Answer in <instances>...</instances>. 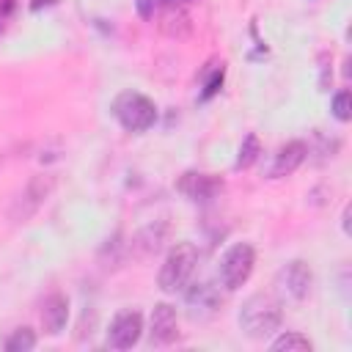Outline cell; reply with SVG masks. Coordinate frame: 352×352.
Here are the masks:
<instances>
[{"instance_id": "30bf717a", "label": "cell", "mask_w": 352, "mask_h": 352, "mask_svg": "<svg viewBox=\"0 0 352 352\" xmlns=\"http://www.w3.org/2000/svg\"><path fill=\"white\" fill-rule=\"evenodd\" d=\"M305 154H308V148H305V143H302V140H289L286 146H280V148H278V154H275V160H272L270 179L292 176V173L302 165Z\"/></svg>"}, {"instance_id": "7a4b0ae2", "label": "cell", "mask_w": 352, "mask_h": 352, "mask_svg": "<svg viewBox=\"0 0 352 352\" xmlns=\"http://www.w3.org/2000/svg\"><path fill=\"white\" fill-rule=\"evenodd\" d=\"M195 267H198V248H195L192 242H176V245L168 250L165 261L160 264V272H157L160 289L168 292V294L182 292V289L190 283Z\"/></svg>"}, {"instance_id": "ac0fdd59", "label": "cell", "mask_w": 352, "mask_h": 352, "mask_svg": "<svg viewBox=\"0 0 352 352\" xmlns=\"http://www.w3.org/2000/svg\"><path fill=\"white\" fill-rule=\"evenodd\" d=\"M333 116H336L341 124H346V121L352 118V94H349L346 88L333 96Z\"/></svg>"}, {"instance_id": "5b68a950", "label": "cell", "mask_w": 352, "mask_h": 352, "mask_svg": "<svg viewBox=\"0 0 352 352\" xmlns=\"http://www.w3.org/2000/svg\"><path fill=\"white\" fill-rule=\"evenodd\" d=\"M253 267H256V250L253 245L248 242H234L223 258H220V267H217V275H220V283L226 292H236L239 286L248 283V278L253 275Z\"/></svg>"}, {"instance_id": "6da1fadb", "label": "cell", "mask_w": 352, "mask_h": 352, "mask_svg": "<svg viewBox=\"0 0 352 352\" xmlns=\"http://www.w3.org/2000/svg\"><path fill=\"white\" fill-rule=\"evenodd\" d=\"M280 322H283V311L272 294H253L239 308V327L253 341H264L275 336L280 330Z\"/></svg>"}, {"instance_id": "4fadbf2b", "label": "cell", "mask_w": 352, "mask_h": 352, "mask_svg": "<svg viewBox=\"0 0 352 352\" xmlns=\"http://www.w3.org/2000/svg\"><path fill=\"white\" fill-rule=\"evenodd\" d=\"M187 302H190L192 308L214 311L220 300H217V294H214V289H212L209 283H195V289H192V292H187Z\"/></svg>"}, {"instance_id": "52a82bcc", "label": "cell", "mask_w": 352, "mask_h": 352, "mask_svg": "<svg viewBox=\"0 0 352 352\" xmlns=\"http://www.w3.org/2000/svg\"><path fill=\"white\" fill-rule=\"evenodd\" d=\"M143 336V316L135 308H124L113 316L107 327V346L110 349H132Z\"/></svg>"}, {"instance_id": "9a60e30c", "label": "cell", "mask_w": 352, "mask_h": 352, "mask_svg": "<svg viewBox=\"0 0 352 352\" xmlns=\"http://www.w3.org/2000/svg\"><path fill=\"white\" fill-rule=\"evenodd\" d=\"M160 28L165 30V33H170V36H182V33H187L190 30V16L184 14V11H165L162 14V22H160Z\"/></svg>"}, {"instance_id": "8992f818", "label": "cell", "mask_w": 352, "mask_h": 352, "mask_svg": "<svg viewBox=\"0 0 352 352\" xmlns=\"http://www.w3.org/2000/svg\"><path fill=\"white\" fill-rule=\"evenodd\" d=\"M275 286L278 292L292 300V302H302L308 294H311V286H314V272H311V264L302 261V258H292L289 264H283L275 275Z\"/></svg>"}, {"instance_id": "9c48e42d", "label": "cell", "mask_w": 352, "mask_h": 352, "mask_svg": "<svg viewBox=\"0 0 352 352\" xmlns=\"http://www.w3.org/2000/svg\"><path fill=\"white\" fill-rule=\"evenodd\" d=\"M148 338L154 346H168L179 338V316L170 302H157L151 311V330Z\"/></svg>"}, {"instance_id": "5bb4252c", "label": "cell", "mask_w": 352, "mask_h": 352, "mask_svg": "<svg viewBox=\"0 0 352 352\" xmlns=\"http://www.w3.org/2000/svg\"><path fill=\"white\" fill-rule=\"evenodd\" d=\"M36 346V333L30 327H16L6 338V352H30Z\"/></svg>"}, {"instance_id": "277c9868", "label": "cell", "mask_w": 352, "mask_h": 352, "mask_svg": "<svg viewBox=\"0 0 352 352\" xmlns=\"http://www.w3.org/2000/svg\"><path fill=\"white\" fill-rule=\"evenodd\" d=\"M55 190V179L50 173H36L28 179V184L14 195L11 206H8V220L14 223H28L50 198V192Z\"/></svg>"}, {"instance_id": "7c38bea8", "label": "cell", "mask_w": 352, "mask_h": 352, "mask_svg": "<svg viewBox=\"0 0 352 352\" xmlns=\"http://www.w3.org/2000/svg\"><path fill=\"white\" fill-rule=\"evenodd\" d=\"M270 349H272V352H311L314 344H311L302 333L289 330V333H280V336L270 344Z\"/></svg>"}, {"instance_id": "ffe728a7", "label": "cell", "mask_w": 352, "mask_h": 352, "mask_svg": "<svg viewBox=\"0 0 352 352\" xmlns=\"http://www.w3.org/2000/svg\"><path fill=\"white\" fill-rule=\"evenodd\" d=\"M341 228H344V234H349V206H346L344 214H341Z\"/></svg>"}, {"instance_id": "3957f363", "label": "cell", "mask_w": 352, "mask_h": 352, "mask_svg": "<svg viewBox=\"0 0 352 352\" xmlns=\"http://www.w3.org/2000/svg\"><path fill=\"white\" fill-rule=\"evenodd\" d=\"M113 116L126 132H146L157 121V107L148 96L138 91H124L113 102Z\"/></svg>"}, {"instance_id": "ba28073f", "label": "cell", "mask_w": 352, "mask_h": 352, "mask_svg": "<svg viewBox=\"0 0 352 352\" xmlns=\"http://www.w3.org/2000/svg\"><path fill=\"white\" fill-rule=\"evenodd\" d=\"M176 190H179L182 195H187L190 201L206 204V201H212V198L223 190V179H217V176H212V173L187 170V173L176 182Z\"/></svg>"}, {"instance_id": "e0dca14e", "label": "cell", "mask_w": 352, "mask_h": 352, "mask_svg": "<svg viewBox=\"0 0 352 352\" xmlns=\"http://www.w3.org/2000/svg\"><path fill=\"white\" fill-rule=\"evenodd\" d=\"M258 154H261V143H258V138L250 132L245 140H242V146H239V157H236V168H250L256 160H258Z\"/></svg>"}, {"instance_id": "8fae6325", "label": "cell", "mask_w": 352, "mask_h": 352, "mask_svg": "<svg viewBox=\"0 0 352 352\" xmlns=\"http://www.w3.org/2000/svg\"><path fill=\"white\" fill-rule=\"evenodd\" d=\"M66 319H69V300L60 292H52L50 297H44V302H41V327H44V333L58 336L66 327Z\"/></svg>"}, {"instance_id": "d6986e66", "label": "cell", "mask_w": 352, "mask_h": 352, "mask_svg": "<svg viewBox=\"0 0 352 352\" xmlns=\"http://www.w3.org/2000/svg\"><path fill=\"white\" fill-rule=\"evenodd\" d=\"M220 85H223V66H220V72L206 82V88H204V99H209L212 94H217V88H220Z\"/></svg>"}, {"instance_id": "2e32d148", "label": "cell", "mask_w": 352, "mask_h": 352, "mask_svg": "<svg viewBox=\"0 0 352 352\" xmlns=\"http://www.w3.org/2000/svg\"><path fill=\"white\" fill-rule=\"evenodd\" d=\"M162 234H165V228L160 226V228H146V231H140L138 236H135V242H132V248L135 245H143V250L138 253V256H151V253H157L160 250V245H162Z\"/></svg>"}]
</instances>
